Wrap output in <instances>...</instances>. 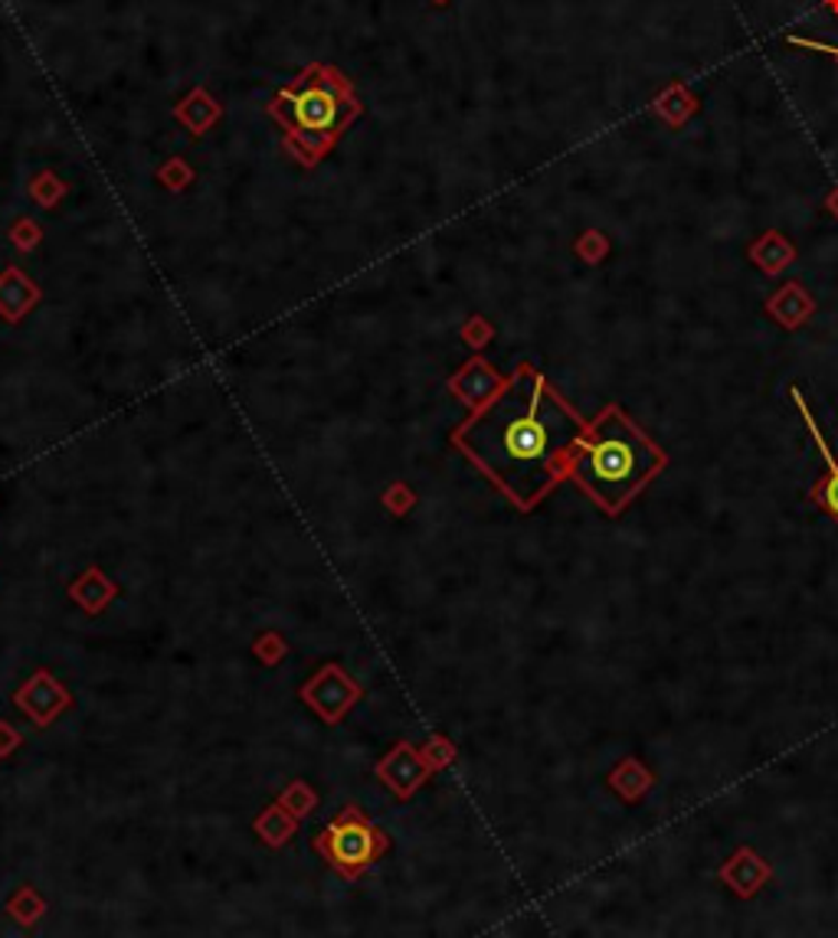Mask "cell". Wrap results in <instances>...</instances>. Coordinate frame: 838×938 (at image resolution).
Masks as SVG:
<instances>
[{
    "mask_svg": "<svg viewBox=\"0 0 838 938\" xmlns=\"http://www.w3.org/2000/svg\"><path fill=\"white\" fill-rule=\"evenodd\" d=\"M577 252L587 259L589 265H596V262H603V255L609 252V239L603 233H596V230H593V233H584V239L577 242Z\"/></svg>",
    "mask_w": 838,
    "mask_h": 938,
    "instance_id": "11",
    "label": "cell"
},
{
    "mask_svg": "<svg viewBox=\"0 0 838 938\" xmlns=\"http://www.w3.org/2000/svg\"><path fill=\"white\" fill-rule=\"evenodd\" d=\"M829 7H832V10H836V13H838V0H829Z\"/></svg>",
    "mask_w": 838,
    "mask_h": 938,
    "instance_id": "14",
    "label": "cell"
},
{
    "mask_svg": "<svg viewBox=\"0 0 838 938\" xmlns=\"http://www.w3.org/2000/svg\"><path fill=\"white\" fill-rule=\"evenodd\" d=\"M698 98L691 95V88L688 85H681V82H669L656 98H652V115L656 118H662L669 128H681L688 118H694L698 115Z\"/></svg>",
    "mask_w": 838,
    "mask_h": 938,
    "instance_id": "8",
    "label": "cell"
},
{
    "mask_svg": "<svg viewBox=\"0 0 838 938\" xmlns=\"http://www.w3.org/2000/svg\"><path fill=\"white\" fill-rule=\"evenodd\" d=\"M587 422L527 363L455 432V445L521 507H537L564 477Z\"/></svg>",
    "mask_w": 838,
    "mask_h": 938,
    "instance_id": "1",
    "label": "cell"
},
{
    "mask_svg": "<svg viewBox=\"0 0 838 938\" xmlns=\"http://www.w3.org/2000/svg\"><path fill=\"white\" fill-rule=\"evenodd\" d=\"M609 782H612V788H616L622 798H629V801H632V798H639V794L652 784V776L642 769V762H639V759H626V762L612 772V779H609Z\"/></svg>",
    "mask_w": 838,
    "mask_h": 938,
    "instance_id": "10",
    "label": "cell"
},
{
    "mask_svg": "<svg viewBox=\"0 0 838 938\" xmlns=\"http://www.w3.org/2000/svg\"><path fill=\"white\" fill-rule=\"evenodd\" d=\"M813 312H816V302H813V295H809L799 282H786V285L766 302V314H769L779 327H786V330L803 327V324L813 317Z\"/></svg>",
    "mask_w": 838,
    "mask_h": 938,
    "instance_id": "4",
    "label": "cell"
},
{
    "mask_svg": "<svg viewBox=\"0 0 838 938\" xmlns=\"http://www.w3.org/2000/svg\"><path fill=\"white\" fill-rule=\"evenodd\" d=\"M721 879L737 893V896H754L756 889L769 879V863L756 857L754 851H737L731 861L721 866Z\"/></svg>",
    "mask_w": 838,
    "mask_h": 938,
    "instance_id": "5",
    "label": "cell"
},
{
    "mask_svg": "<svg viewBox=\"0 0 838 938\" xmlns=\"http://www.w3.org/2000/svg\"><path fill=\"white\" fill-rule=\"evenodd\" d=\"M282 105H289V112H292V115H289L292 131H298V135H318V138L332 135L337 125L344 122L347 108H350V102L341 98V92H337L332 82H328V85H305L302 92L285 95Z\"/></svg>",
    "mask_w": 838,
    "mask_h": 938,
    "instance_id": "3",
    "label": "cell"
},
{
    "mask_svg": "<svg viewBox=\"0 0 838 938\" xmlns=\"http://www.w3.org/2000/svg\"><path fill=\"white\" fill-rule=\"evenodd\" d=\"M328 837H332V844H328V847H332V857H335L337 866H344V870H360L364 861L370 857V851H374L370 831H367L364 824H354V821L337 824Z\"/></svg>",
    "mask_w": 838,
    "mask_h": 938,
    "instance_id": "6",
    "label": "cell"
},
{
    "mask_svg": "<svg viewBox=\"0 0 838 938\" xmlns=\"http://www.w3.org/2000/svg\"><path fill=\"white\" fill-rule=\"evenodd\" d=\"M793 396H796V402L803 405V396H799V390H793ZM803 412H806V405H803ZM806 422H809V432L819 439V449H823L826 465H829L826 481L813 491V497H816V500H819V504H823V507H826V510H829V514L838 520V465H836V459H832V449H829V445H826V439L819 435V425L813 422V415H809V412H806Z\"/></svg>",
    "mask_w": 838,
    "mask_h": 938,
    "instance_id": "9",
    "label": "cell"
},
{
    "mask_svg": "<svg viewBox=\"0 0 838 938\" xmlns=\"http://www.w3.org/2000/svg\"><path fill=\"white\" fill-rule=\"evenodd\" d=\"M751 262L763 275H783L796 262V245L783 233L769 230L751 245Z\"/></svg>",
    "mask_w": 838,
    "mask_h": 938,
    "instance_id": "7",
    "label": "cell"
},
{
    "mask_svg": "<svg viewBox=\"0 0 838 938\" xmlns=\"http://www.w3.org/2000/svg\"><path fill=\"white\" fill-rule=\"evenodd\" d=\"M786 43H793V46H803V50H813V53H826V56L838 60L836 43H823V40H809V36H786Z\"/></svg>",
    "mask_w": 838,
    "mask_h": 938,
    "instance_id": "12",
    "label": "cell"
},
{
    "mask_svg": "<svg viewBox=\"0 0 838 938\" xmlns=\"http://www.w3.org/2000/svg\"><path fill=\"white\" fill-rule=\"evenodd\" d=\"M666 465L669 455L619 405H606L570 452L567 477L599 510L616 517Z\"/></svg>",
    "mask_w": 838,
    "mask_h": 938,
    "instance_id": "2",
    "label": "cell"
},
{
    "mask_svg": "<svg viewBox=\"0 0 838 938\" xmlns=\"http://www.w3.org/2000/svg\"><path fill=\"white\" fill-rule=\"evenodd\" d=\"M826 210H829V213H832V217L838 220V187L832 190V193H829V200H826Z\"/></svg>",
    "mask_w": 838,
    "mask_h": 938,
    "instance_id": "13",
    "label": "cell"
}]
</instances>
